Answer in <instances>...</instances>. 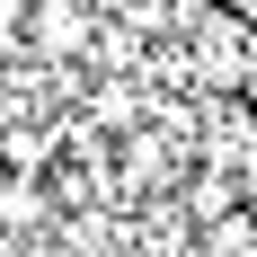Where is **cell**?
Returning a JSON list of instances; mask_svg holds the SVG:
<instances>
[{"mask_svg": "<svg viewBox=\"0 0 257 257\" xmlns=\"http://www.w3.org/2000/svg\"><path fill=\"white\" fill-rule=\"evenodd\" d=\"M80 36H89V27H80L71 0H45V9H36V45H45V53H71Z\"/></svg>", "mask_w": 257, "mask_h": 257, "instance_id": "2", "label": "cell"}, {"mask_svg": "<svg viewBox=\"0 0 257 257\" xmlns=\"http://www.w3.org/2000/svg\"><path fill=\"white\" fill-rule=\"evenodd\" d=\"M45 186H27V178H9V186H0V231H36V222H45Z\"/></svg>", "mask_w": 257, "mask_h": 257, "instance_id": "1", "label": "cell"}]
</instances>
